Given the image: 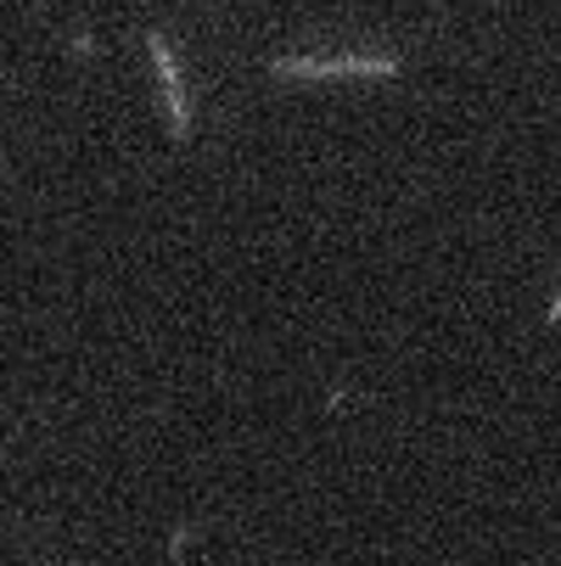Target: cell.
<instances>
[{"mask_svg": "<svg viewBox=\"0 0 561 566\" xmlns=\"http://www.w3.org/2000/svg\"><path fill=\"white\" fill-rule=\"evenodd\" d=\"M393 56H326V62H276V73H303V78H326V73H393Z\"/></svg>", "mask_w": 561, "mask_h": 566, "instance_id": "1", "label": "cell"}, {"mask_svg": "<svg viewBox=\"0 0 561 566\" xmlns=\"http://www.w3.org/2000/svg\"><path fill=\"white\" fill-rule=\"evenodd\" d=\"M152 62L164 73V91H169V113H175V135H186V91H180V67L169 62V45L152 34Z\"/></svg>", "mask_w": 561, "mask_h": 566, "instance_id": "2", "label": "cell"}, {"mask_svg": "<svg viewBox=\"0 0 561 566\" xmlns=\"http://www.w3.org/2000/svg\"><path fill=\"white\" fill-rule=\"evenodd\" d=\"M544 319H550V326H555V319H561V297H555V303H550V314H544Z\"/></svg>", "mask_w": 561, "mask_h": 566, "instance_id": "3", "label": "cell"}]
</instances>
